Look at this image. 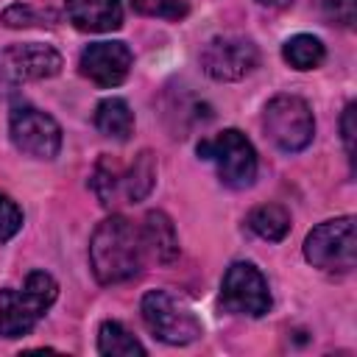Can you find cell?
<instances>
[{
    "mask_svg": "<svg viewBox=\"0 0 357 357\" xmlns=\"http://www.w3.org/2000/svg\"><path fill=\"white\" fill-rule=\"evenodd\" d=\"M142 237L139 229L123 215H112L98 223L89 240V265L100 284H120L142 268Z\"/></svg>",
    "mask_w": 357,
    "mask_h": 357,
    "instance_id": "6da1fadb",
    "label": "cell"
},
{
    "mask_svg": "<svg viewBox=\"0 0 357 357\" xmlns=\"http://www.w3.org/2000/svg\"><path fill=\"white\" fill-rule=\"evenodd\" d=\"M89 184L103 206L139 204L156 184V159L151 151H139L128 167H120L114 159L103 156L95 165Z\"/></svg>",
    "mask_w": 357,
    "mask_h": 357,
    "instance_id": "7a4b0ae2",
    "label": "cell"
},
{
    "mask_svg": "<svg viewBox=\"0 0 357 357\" xmlns=\"http://www.w3.org/2000/svg\"><path fill=\"white\" fill-rule=\"evenodd\" d=\"M59 284L45 271H31L22 290L3 287L0 290V335L14 340L25 337L36 321L47 312V307L56 301Z\"/></svg>",
    "mask_w": 357,
    "mask_h": 357,
    "instance_id": "3957f363",
    "label": "cell"
},
{
    "mask_svg": "<svg viewBox=\"0 0 357 357\" xmlns=\"http://www.w3.org/2000/svg\"><path fill=\"white\" fill-rule=\"evenodd\" d=\"M139 312L151 335L170 346H187L204 335V326L195 312L167 290H148L142 296Z\"/></svg>",
    "mask_w": 357,
    "mask_h": 357,
    "instance_id": "277c9868",
    "label": "cell"
},
{
    "mask_svg": "<svg viewBox=\"0 0 357 357\" xmlns=\"http://www.w3.org/2000/svg\"><path fill=\"white\" fill-rule=\"evenodd\" d=\"M262 128L271 142L284 153H298L312 142L315 117L304 98L298 95H276L265 103Z\"/></svg>",
    "mask_w": 357,
    "mask_h": 357,
    "instance_id": "5b68a950",
    "label": "cell"
},
{
    "mask_svg": "<svg viewBox=\"0 0 357 357\" xmlns=\"http://www.w3.org/2000/svg\"><path fill=\"white\" fill-rule=\"evenodd\" d=\"M198 156L212 162L218 167V176L226 187L234 190H245L254 184L257 178V151L254 145L245 139V134H240L237 128H226L209 139L198 142Z\"/></svg>",
    "mask_w": 357,
    "mask_h": 357,
    "instance_id": "8992f818",
    "label": "cell"
},
{
    "mask_svg": "<svg viewBox=\"0 0 357 357\" xmlns=\"http://www.w3.org/2000/svg\"><path fill=\"white\" fill-rule=\"evenodd\" d=\"M304 257L321 271L329 273H349L357 262V237H354V218H332L318 223L304 240Z\"/></svg>",
    "mask_w": 357,
    "mask_h": 357,
    "instance_id": "52a82bcc",
    "label": "cell"
},
{
    "mask_svg": "<svg viewBox=\"0 0 357 357\" xmlns=\"http://www.w3.org/2000/svg\"><path fill=\"white\" fill-rule=\"evenodd\" d=\"M220 304L234 315L262 318L271 310V290L265 276L254 262H231L223 284H220Z\"/></svg>",
    "mask_w": 357,
    "mask_h": 357,
    "instance_id": "ba28073f",
    "label": "cell"
},
{
    "mask_svg": "<svg viewBox=\"0 0 357 357\" xmlns=\"http://www.w3.org/2000/svg\"><path fill=\"white\" fill-rule=\"evenodd\" d=\"M259 64V50L240 33H223L201 50V67L215 81H240Z\"/></svg>",
    "mask_w": 357,
    "mask_h": 357,
    "instance_id": "9c48e42d",
    "label": "cell"
},
{
    "mask_svg": "<svg viewBox=\"0 0 357 357\" xmlns=\"http://www.w3.org/2000/svg\"><path fill=\"white\" fill-rule=\"evenodd\" d=\"M8 134H11L14 148L33 159H53L61 151L59 123L33 106H17L11 112Z\"/></svg>",
    "mask_w": 357,
    "mask_h": 357,
    "instance_id": "30bf717a",
    "label": "cell"
},
{
    "mask_svg": "<svg viewBox=\"0 0 357 357\" xmlns=\"http://www.w3.org/2000/svg\"><path fill=\"white\" fill-rule=\"evenodd\" d=\"M61 53L42 42L8 45L0 53V75L8 81H42L61 73Z\"/></svg>",
    "mask_w": 357,
    "mask_h": 357,
    "instance_id": "8fae6325",
    "label": "cell"
},
{
    "mask_svg": "<svg viewBox=\"0 0 357 357\" xmlns=\"http://www.w3.org/2000/svg\"><path fill=\"white\" fill-rule=\"evenodd\" d=\"M131 64H134V56L126 42H92L81 50V59H78L81 75L106 89L123 84L131 73Z\"/></svg>",
    "mask_w": 357,
    "mask_h": 357,
    "instance_id": "7c38bea8",
    "label": "cell"
},
{
    "mask_svg": "<svg viewBox=\"0 0 357 357\" xmlns=\"http://www.w3.org/2000/svg\"><path fill=\"white\" fill-rule=\"evenodd\" d=\"M67 17L78 31L106 33L123 25L120 0H67Z\"/></svg>",
    "mask_w": 357,
    "mask_h": 357,
    "instance_id": "4fadbf2b",
    "label": "cell"
},
{
    "mask_svg": "<svg viewBox=\"0 0 357 357\" xmlns=\"http://www.w3.org/2000/svg\"><path fill=\"white\" fill-rule=\"evenodd\" d=\"M139 237H142V248L159 262V265H170L178 259V234H176V226L173 220L153 209L145 215V223L139 229Z\"/></svg>",
    "mask_w": 357,
    "mask_h": 357,
    "instance_id": "5bb4252c",
    "label": "cell"
},
{
    "mask_svg": "<svg viewBox=\"0 0 357 357\" xmlns=\"http://www.w3.org/2000/svg\"><path fill=\"white\" fill-rule=\"evenodd\" d=\"M95 126L103 137L126 142L134 134V112L123 98H106L95 109Z\"/></svg>",
    "mask_w": 357,
    "mask_h": 357,
    "instance_id": "9a60e30c",
    "label": "cell"
},
{
    "mask_svg": "<svg viewBox=\"0 0 357 357\" xmlns=\"http://www.w3.org/2000/svg\"><path fill=\"white\" fill-rule=\"evenodd\" d=\"M248 229L254 234H259L262 240H271V243H279L287 237L290 231V212L279 204H262L257 209H251L248 215Z\"/></svg>",
    "mask_w": 357,
    "mask_h": 357,
    "instance_id": "2e32d148",
    "label": "cell"
},
{
    "mask_svg": "<svg viewBox=\"0 0 357 357\" xmlns=\"http://www.w3.org/2000/svg\"><path fill=\"white\" fill-rule=\"evenodd\" d=\"M98 351L109 357H145V346L117 321H103L98 329Z\"/></svg>",
    "mask_w": 357,
    "mask_h": 357,
    "instance_id": "e0dca14e",
    "label": "cell"
},
{
    "mask_svg": "<svg viewBox=\"0 0 357 357\" xmlns=\"http://www.w3.org/2000/svg\"><path fill=\"white\" fill-rule=\"evenodd\" d=\"M282 56L296 70H315L326 59V50H324V42L318 36H312V33H296V36H290L284 42Z\"/></svg>",
    "mask_w": 357,
    "mask_h": 357,
    "instance_id": "ac0fdd59",
    "label": "cell"
},
{
    "mask_svg": "<svg viewBox=\"0 0 357 357\" xmlns=\"http://www.w3.org/2000/svg\"><path fill=\"white\" fill-rule=\"evenodd\" d=\"M131 3L139 14L162 17V20H181L190 11L187 0H131Z\"/></svg>",
    "mask_w": 357,
    "mask_h": 357,
    "instance_id": "d6986e66",
    "label": "cell"
},
{
    "mask_svg": "<svg viewBox=\"0 0 357 357\" xmlns=\"http://www.w3.org/2000/svg\"><path fill=\"white\" fill-rule=\"evenodd\" d=\"M22 226V209L6 195L0 192V243L11 240Z\"/></svg>",
    "mask_w": 357,
    "mask_h": 357,
    "instance_id": "ffe728a7",
    "label": "cell"
},
{
    "mask_svg": "<svg viewBox=\"0 0 357 357\" xmlns=\"http://www.w3.org/2000/svg\"><path fill=\"white\" fill-rule=\"evenodd\" d=\"M324 8H326V17L343 28H351L357 20V0H326Z\"/></svg>",
    "mask_w": 357,
    "mask_h": 357,
    "instance_id": "44dd1931",
    "label": "cell"
},
{
    "mask_svg": "<svg viewBox=\"0 0 357 357\" xmlns=\"http://www.w3.org/2000/svg\"><path fill=\"white\" fill-rule=\"evenodd\" d=\"M3 22L11 28H28V25H36L39 20L33 17V11L28 6H11L8 11H3Z\"/></svg>",
    "mask_w": 357,
    "mask_h": 357,
    "instance_id": "7402d4cb",
    "label": "cell"
},
{
    "mask_svg": "<svg viewBox=\"0 0 357 357\" xmlns=\"http://www.w3.org/2000/svg\"><path fill=\"white\" fill-rule=\"evenodd\" d=\"M340 131H343V145H346V153H349V159H354V134H357V128H354V103H349V106L343 109V117H340Z\"/></svg>",
    "mask_w": 357,
    "mask_h": 357,
    "instance_id": "603a6c76",
    "label": "cell"
},
{
    "mask_svg": "<svg viewBox=\"0 0 357 357\" xmlns=\"http://www.w3.org/2000/svg\"><path fill=\"white\" fill-rule=\"evenodd\" d=\"M259 6H268V8H287L293 0H257Z\"/></svg>",
    "mask_w": 357,
    "mask_h": 357,
    "instance_id": "cb8c5ba5",
    "label": "cell"
}]
</instances>
